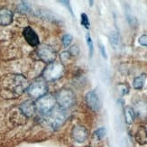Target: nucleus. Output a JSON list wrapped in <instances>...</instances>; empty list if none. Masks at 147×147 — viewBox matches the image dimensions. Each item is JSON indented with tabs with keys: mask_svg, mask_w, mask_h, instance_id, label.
<instances>
[{
	"mask_svg": "<svg viewBox=\"0 0 147 147\" xmlns=\"http://www.w3.org/2000/svg\"><path fill=\"white\" fill-rule=\"evenodd\" d=\"M3 90L10 94V97H16L21 95L25 89L27 90V80L23 75H9L3 81Z\"/></svg>",
	"mask_w": 147,
	"mask_h": 147,
	"instance_id": "nucleus-1",
	"label": "nucleus"
},
{
	"mask_svg": "<svg viewBox=\"0 0 147 147\" xmlns=\"http://www.w3.org/2000/svg\"><path fill=\"white\" fill-rule=\"evenodd\" d=\"M45 117V122L49 125L52 129H58L60 126L64 124L66 120V114L64 109L59 107H54Z\"/></svg>",
	"mask_w": 147,
	"mask_h": 147,
	"instance_id": "nucleus-2",
	"label": "nucleus"
},
{
	"mask_svg": "<svg viewBox=\"0 0 147 147\" xmlns=\"http://www.w3.org/2000/svg\"><path fill=\"white\" fill-rule=\"evenodd\" d=\"M64 66L61 62H52L48 64V66L44 69L42 76L44 80L48 81H54L61 79L64 74Z\"/></svg>",
	"mask_w": 147,
	"mask_h": 147,
	"instance_id": "nucleus-3",
	"label": "nucleus"
},
{
	"mask_svg": "<svg viewBox=\"0 0 147 147\" xmlns=\"http://www.w3.org/2000/svg\"><path fill=\"white\" fill-rule=\"evenodd\" d=\"M56 104V98L51 94H46L43 97L38 98L35 102L36 110L40 114L46 116L53 108Z\"/></svg>",
	"mask_w": 147,
	"mask_h": 147,
	"instance_id": "nucleus-4",
	"label": "nucleus"
},
{
	"mask_svg": "<svg viewBox=\"0 0 147 147\" xmlns=\"http://www.w3.org/2000/svg\"><path fill=\"white\" fill-rule=\"evenodd\" d=\"M56 103L59 105V107L62 109H66L72 107L76 102L75 94L71 90V89L63 88L60 90L55 96Z\"/></svg>",
	"mask_w": 147,
	"mask_h": 147,
	"instance_id": "nucleus-5",
	"label": "nucleus"
},
{
	"mask_svg": "<svg viewBox=\"0 0 147 147\" xmlns=\"http://www.w3.org/2000/svg\"><path fill=\"white\" fill-rule=\"evenodd\" d=\"M47 90L48 87L45 82L43 80H36L32 83L31 85H29L26 91L30 97L38 99L43 97L44 95H46Z\"/></svg>",
	"mask_w": 147,
	"mask_h": 147,
	"instance_id": "nucleus-6",
	"label": "nucleus"
},
{
	"mask_svg": "<svg viewBox=\"0 0 147 147\" xmlns=\"http://www.w3.org/2000/svg\"><path fill=\"white\" fill-rule=\"evenodd\" d=\"M37 55L42 61L48 63V64L54 62L56 59V52L53 47L47 44H42L38 47Z\"/></svg>",
	"mask_w": 147,
	"mask_h": 147,
	"instance_id": "nucleus-7",
	"label": "nucleus"
},
{
	"mask_svg": "<svg viewBox=\"0 0 147 147\" xmlns=\"http://www.w3.org/2000/svg\"><path fill=\"white\" fill-rule=\"evenodd\" d=\"M23 35L29 45L33 46V47H36L40 44L39 37H38L37 34L32 27H30V26L24 27V29L23 31Z\"/></svg>",
	"mask_w": 147,
	"mask_h": 147,
	"instance_id": "nucleus-8",
	"label": "nucleus"
},
{
	"mask_svg": "<svg viewBox=\"0 0 147 147\" xmlns=\"http://www.w3.org/2000/svg\"><path fill=\"white\" fill-rule=\"evenodd\" d=\"M85 102L87 106L93 111H98L100 107V101L99 98L96 92V90H91L86 94L85 96Z\"/></svg>",
	"mask_w": 147,
	"mask_h": 147,
	"instance_id": "nucleus-9",
	"label": "nucleus"
},
{
	"mask_svg": "<svg viewBox=\"0 0 147 147\" xmlns=\"http://www.w3.org/2000/svg\"><path fill=\"white\" fill-rule=\"evenodd\" d=\"M71 135L75 141L80 144L86 142L88 137V130L86 129V127L83 125H75L72 128Z\"/></svg>",
	"mask_w": 147,
	"mask_h": 147,
	"instance_id": "nucleus-10",
	"label": "nucleus"
},
{
	"mask_svg": "<svg viewBox=\"0 0 147 147\" xmlns=\"http://www.w3.org/2000/svg\"><path fill=\"white\" fill-rule=\"evenodd\" d=\"M19 110H20V112L26 118L33 117L34 115V113L37 111L35 102L32 101V100L24 101V103H22L20 105V107H19Z\"/></svg>",
	"mask_w": 147,
	"mask_h": 147,
	"instance_id": "nucleus-11",
	"label": "nucleus"
},
{
	"mask_svg": "<svg viewBox=\"0 0 147 147\" xmlns=\"http://www.w3.org/2000/svg\"><path fill=\"white\" fill-rule=\"evenodd\" d=\"M13 17H14V15L11 10L7 8L0 9V25L6 26V25L11 24L13 22Z\"/></svg>",
	"mask_w": 147,
	"mask_h": 147,
	"instance_id": "nucleus-12",
	"label": "nucleus"
},
{
	"mask_svg": "<svg viewBox=\"0 0 147 147\" xmlns=\"http://www.w3.org/2000/svg\"><path fill=\"white\" fill-rule=\"evenodd\" d=\"M136 142L140 144H147V130L144 126H140L136 135Z\"/></svg>",
	"mask_w": 147,
	"mask_h": 147,
	"instance_id": "nucleus-13",
	"label": "nucleus"
},
{
	"mask_svg": "<svg viewBox=\"0 0 147 147\" xmlns=\"http://www.w3.org/2000/svg\"><path fill=\"white\" fill-rule=\"evenodd\" d=\"M125 122L128 125L133 124L135 121V110L131 107H126L125 108Z\"/></svg>",
	"mask_w": 147,
	"mask_h": 147,
	"instance_id": "nucleus-14",
	"label": "nucleus"
},
{
	"mask_svg": "<svg viewBox=\"0 0 147 147\" xmlns=\"http://www.w3.org/2000/svg\"><path fill=\"white\" fill-rule=\"evenodd\" d=\"M146 80V75L145 74H141L140 76L135 78L133 81V86L136 89H142L144 88V82Z\"/></svg>",
	"mask_w": 147,
	"mask_h": 147,
	"instance_id": "nucleus-15",
	"label": "nucleus"
},
{
	"mask_svg": "<svg viewBox=\"0 0 147 147\" xmlns=\"http://www.w3.org/2000/svg\"><path fill=\"white\" fill-rule=\"evenodd\" d=\"M109 41H110V43L111 45L116 49L117 48L120 43H121V38H120V35L117 32H111V34L109 35Z\"/></svg>",
	"mask_w": 147,
	"mask_h": 147,
	"instance_id": "nucleus-16",
	"label": "nucleus"
},
{
	"mask_svg": "<svg viewBox=\"0 0 147 147\" xmlns=\"http://www.w3.org/2000/svg\"><path fill=\"white\" fill-rule=\"evenodd\" d=\"M107 135V130L105 127H100V128L97 129L94 132V136L97 140H101L103 139Z\"/></svg>",
	"mask_w": 147,
	"mask_h": 147,
	"instance_id": "nucleus-17",
	"label": "nucleus"
},
{
	"mask_svg": "<svg viewBox=\"0 0 147 147\" xmlns=\"http://www.w3.org/2000/svg\"><path fill=\"white\" fill-rule=\"evenodd\" d=\"M86 42H87V44L88 46V54H89V58H91L92 55H93V52H94V45H93V42H92V39L89 34H86Z\"/></svg>",
	"mask_w": 147,
	"mask_h": 147,
	"instance_id": "nucleus-18",
	"label": "nucleus"
},
{
	"mask_svg": "<svg viewBox=\"0 0 147 147\" xmlns=\"http://www.w3.org/2000/svg\"><path fill=\"white\" fill-rule=\"evenodd\" d=\"M126 19H127V22H128V24L131 25V27L135 28L138 25V21L137 19L134 16H131V15H127L126 16Z\"/></svg>",
	"mask_w": 147,
	"mask_h": 147,
	"instance_id": "nucleus-19",
	"label": "nucleus"
},
{
	"mask_svg": "<svg viewBox=\"0 0 147 147\" xmlns=\"http://www.w3.org/2000/svg\"><path fill=\"white\" fill-rule=\"evenodd\" d=\"M81 24L86 29H89V25H90V23H89L88 17L87 14H85V13H82V14H81Z\"/></svg>",
	"mask_w": 147,
	"mask_h": 147,
	"instance_id": "nucleus-20",
	"label": "nucleus"
},
{
	"mask_svg": "<svg viewBox=\"0 0 147 147\" xmlns=\"http://www.w3.org/2000/svg\"><path fill=\"white\" fill-rule=\"evenodd\" d=\"M62 43L65 47H68L72 42V36L71 34H65L62 37Z\"/></svg>",
	"mask_w": 147,
	"mask_h": 147,
	"instance_id": "nucleus-21",
	"label": "nucleus"
},
{
	"mask_svg": "<svg viewBox=\"0 0 147 147\" xmlns=\"http://www.w3.org/2000/svg\"><path fill=\"white\" fill-rule=\"evenodd\" d=\"M69 53H71V55H73V56H76L78 55L79 53H80V49H79V46L78 45H73L69 48Z\"/></svg>",
	"mask_w": 147,
	"mask_h": 147,
	"instance_id": "nucleus-22",
	"label": "nucleus"
},
{
	"mask_svg": "<svg viewBox=\"0 0 147 147\" xmlns=\"http://www.w3.org/2000/svg\"><path fill=\"white\" fill-rule=\"evenodd\" d=\"M117 87L120 88L119 91H120V94L121 95H125L126 93H128V86H126L125 84H119Z\"/></svg>",
	"mask_w": 147,
	"mask_h": 147,
	"instance_id": "nucleus-23",
	"label": "nucleus"
},
{
	"mask_svg": "<svg viewBox=\"0 0 147 147\" xmlns=\"http://www.w3.org/2000/svg\"><path fill=\"white\" fill-rule=\"evenodd\" d=\"M138 42H139L140 44H141V45H143V46H147V35L144 34V35L140 36V37H139V39H138Z\"/></svg>",
	"mask_w": 147,
	"mask_h": 147,
	"instance_id": "nucleus-24",
	"label": "nucleus"
},
{
	"mask_svg": "<svg viewBox=\"0 0 147 147\" xmlns=\"http://www.w3.org/2000/svg\"><path fill=\"white\" fill-rule=\"evenodd\" d=\"M69 57H71V53H69V52H62L61 53V59L62 61H67Z\"/></svg>",
	"mask_w": 147,
	"mask_h": 147,
	"instance_id": "nucleus-25",
	"label": "nucleus"
},
{
	"mask_svg": "<svg viewBox=\"0 0 147 147\" xmlns=\"http://www.w3.org/2000/svg\"><path fill=\"white\" fill-rule=\"evenodd\" d=\"M99 50H100V53H101L102 56H103L105 59H107V52H106V49L103 44H101V43L99 44Z\"/></svg>",
	"mask_w": 147,
	"mask_h": 147,
	"instance_id": "nucleus-26",
	"label": "nucleus"
},
{
	"mask_svg": "<svg viewBox=\"0 0 147 147\" xmlns=\"http://www.w3.org/2000/svg\"><path fill=\"white\" fill-rule=\"evenodd\" d=\"M61 3H63V5H65L67 6V7L69 8V12H71V15L73 16V11H72V9L71 7V5H69V1H61Z\"/></svg>",
	"mask_w": 147,
	"mask_h": 147,
	"instance_id": "nucleus-27",
	"label": "nucleus"
},
{
	"mask_svg": "<svg viewBox=\"0 0 147 147\" xmlns=\"http://www.w3.org/2000/svg\"><path fill=\"white\" fill-rule=\"evenodd\" d=\"M88 147H90V146H88Z\"/></svg>",
	"mask_w": 147,
	"mask_h": 147,
	"instance_id": "nucleus-28",
	"label": "nucleus"
}]
</instances>
